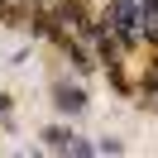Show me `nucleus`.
I'll return each mask as SVG.
<instances>
[{
  "instance_id": "obj_4",
  "label": "nucleus",
  "mask_w": 158,
  "mask_h": 158,
  "mask_svg": "<svg viewBox=\"0 0 158 158\" xmlns=\"http://www.w3.org/2000/svg\"><path fill=\"white\" fill-rule=\"evenodd\" d=\"M10 110H15V101L5 96V91H0V120H10Z\"/></svg>"
},
{
  "instance_id": "obj_2",
  "label": "nucleus",
  "mask_w": 158,
  "mask_h": 158,
  "mask_svg": "<svg viewBox=\"0 0 158 158\" xmlns=\"http://www.w3.org/2000/svg\"><path fill=\"white\" fill-rule=\"evenodd\" d=\"M43 139H48V148H62V153H67V144H72V129L53 125V129H43Z\"/></svg>"
},
{
  "instance_id": "obj_3",
  "label": "nucleus",
  "mask_w": 158,
  "mask_h": 158,
  "mask_svg": "<svg viewBox=\"0 0 158 158\" xmlns=\"http://www.w3.org/2000/svg\"><path fill=\"white\" fill-rule=\"evenodd\" d=\"M96 153H125V144H120V139H101Z\"/></svg>"
},
{
  "instance_id": "obj_1",
  "label": "nucleus",
  "mask_w": 158,
  "mask_h": 158,
  "mask_svg": "<svg viewBox=\"0 0 158 158\" xmlns=\"http://www.w3.org/2000/svg\"><path fill=\"white\" fill-rule=\"evenodd\" d=\"M53 106H58L62 115H81V110H86V91L62 81V86H53Z\"/></svg>"
}]
</instances>
